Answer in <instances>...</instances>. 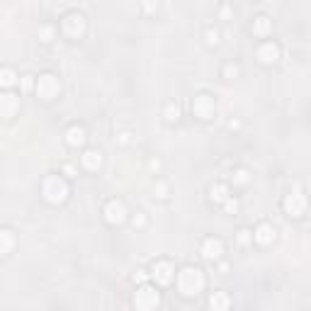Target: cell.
<instances>
[{
    "instance_id": "27",
    "label": "cell",
    "mask_w": 311,
    "mask_h": 311,
    "mask_svg": "<svg viewBox=\"0 0 311 311\" xmlns=\"http://www.w3.org/2000/svg\"><path fill=\"white\" fill-rule=\"evenodd\" d=\"M224 209H226V212H229V214H236V212H238V200H226V202H224Z\"/></svg>"
},
{
    "instance_id": "33",
    "label": "cell",
    "mask_w": 311,
    "mask_h": 311,
    "mask_svg": "<svg viewBox=\"0 0 311 311\" xmlns=\"http://www.w3.org/2000/svg\"><path fill=\"white\" fill-rule=\"evenodd\" d=\"M134 280H136V282H144V280H146V272H136Z\"/></svg>"
},
{
    "instance_id": "3",
    "label": "cell",
    "mask_w": 311,
    "mask_h": 311,
    "mask_svg": "<svg viewBox=\"0 0 311 311\" xmlns=\"http://www.w3.org/2000/svg\"><path fill=\"white\" fill-rule=\"evenodd\" d=\"M134 304L139 311H153L161 304V294H158L151 284H141L134 294Z\"/></svg>"
},
{
    "instance_id": "23",
    "label": "cell",
    "mask_w": 311,
    "mask_h": 311,
    "mask_svg": "<svg viewBox=\"0 0 311 311\" xmlns=\"http://www.w3.org/2000/svg\"><path fill=\"white\" fill-rule=\"evenodd\" d=\"M204 41H207V44H212V46H217V44H219V29H214V27L204 29Z\"/></svg>"
},
{
    "instance_id": "28",
    "label": "cell",
    "mask_w": 311,
    "mask_h": 311,
    "mask_svg": "<svg viewBox=\"0 0 311 311\" xmlns=\"http://www.w3.org/2000/svg\"><path fill=\"white\" fill-rule=\"evenodd\" d=\"M32 85H34V76H32V73H25V76H22V88H25V90H32Z\"/></svg>"
},
{
    "instance_id": "22",
    "label": "cell",
    "mask_w": 311,
    "mask_h": 311,
    "mask_svg": "<svg viewBox=\"0 0 311 311\" xmlns=\"http://www.w3.org/2000/svg\"><path fill=\"white\" fill-rule=\"evenodd\" d=\"M163 114H165V119H168V122H175L177 117H180V107H177L175 102H168V105H165V109H163Z\"/></svg>"
},
{
    "instance_id": "16",
    "label": "cell",
    "mask_w": 311,
    "mask_h": 311,
    "mask_svg": "<svg viewBox=\"0 0 311 311\" xmlns=\"http://www.w3.org/2000/svg\"><path fill=\"white\" fill-rule=\"evenodd\" d=\"M231 299L226 292H212L209 294V309L212 311H229Z\"/></svg>"
},
{
    "instance_id": "17",
    "label": "cell",
    "mask_w": 311,
    "mask_h": 311,
    "mask_svg": "<svg viewBox=\"0 0 311 311\" xmlns=\"http://www.w3.org/2000/svg\"><path fill=\"white\" fill-rule=\"evenodd\" d=\"M270 27H272V22H270L268 15H258V17H253V32H256V34L265 37V34L270 32Z\"/></svg>"
},
{
    "instance_id": "34",
    "label": "cell",
    "mask_w": 311,
    "mask_h": 311,
    "mask_svg": "<svg viewBox=\"0 0 311 311\" xmlns=\"http://www.w3.org/2000/svg\"><path fill=\"white\" fill-rule=\"evenodd\" d=\"M151 170H161V161H151Z\"/></svg>"
},
{
    "instance_id": "8",
    "label": "cell",
    "mask_w": 311,
    "mask_h": 311,
    "mask_svg": "<svg viewBox=\"0 0 311 311\" xmlns=\"http://www.w3.org/2000/svg\"><path fill=\"white\" fill-rule=\"evenodd\" d=\"M304 209H306V197H304L299 190L289 192V195L284 197V212H287L289 217H301Z\"/></svg>"
},
{
    "instance_id": "32",
    "label": "cell",
    "mask_w": 311,
    "mask_h": 311,
    "mask_svg": "<svg viewBox=\"0 0 311 311\" xmlns=\"http://www.w3.org/2000/svg\"><path fill=\"white\" fill-rule=\"evenodd\" d=\"M144 10H158V3H144Z\"/></svg>"
},
{
    "instance_id": "25",
    "label": "cell",
    "mask_w": 311,
    "mask_h": 311,
    "mask_svg": "<svg viewBox=\"0 0 311 311\" xmlns=\"http://www.w3.org/2000/svg\"><path fill=\"white\" fill-rule=\"evenodd\" d=\"M251 238H253V233H251L248 229H241L238 231V236H236V241H238L241 245H248L251 243Z\"/></svg>"
},
{
    "instance_id": "18",
    "label": "cell",
    "mask_w": 311,
    "mask_h": 311,
    "mask_svg": "<svg viewBox=\"0 0 311 311\" xmlns=\"http://www.w3.org/2000/svg\"><path fill=\"white\" fill-rule=\"evenodd\" d=\"M13 243H15L13 231H10V229L0 231V253H3V256H8V253L13 251Z\"/></svg>"
},
{
    "instance_id": "6",
    "label": "cell",
    "mask_w": 311,
    "mask_h": 311,
    "mask_svg": "<svg viewBox=\"0 0 311 311\" xmlns=\"http://www.w3.org/2000/svg\"><path fill=\"white\" fill-rule=\"evenodd\" d=\"M85 27H88V22H85V15L78 13V10H73V13H68L64 17V32H66L68 37H73V39H78L85 34Z\"/></svg>"
},
{
    "instance_id": "10",
    "label": "cell",
    "mask_w": 311,
    "mask_h": 311,
    "mask_svg": "<svg viewBox=\"0 0 311 311\" xmlns=\"http://www.w3.org/2000/svg\"><path fill=\"white\" fill-rule=\"evenodd\" d=\"M17 109H20V97H17V95L15 93L0 95V117H3V119H13Z\"/></svg>"
},
{
    "instance_id": "4",
    "label": "cell",
    "mask_w": 311,
    "mask_h": 311,
    "mask_svg": "<svg viewBox=\"0 0 311 311\" xmlns=\"http://www.w3.org/2000/svg\"><path fill=\"white\" fill-rule=\"evenodd\" d=\"M214 112H217V102H214V97L207 93H200L195 100H192V114L197 117V119H212L214 117Z\"/></svg>"
},
{
    "instance_id": "29",
    "label": "cell",
    "mask_w": 311,
    "mask_h": 311,
    "mask_svg": "<svg viewBox=\"0 0 311 311\" xmlns=\"http://www.w3.org/2000/svg\"><path fill=\"white\" fill-rule=\"evenodd\" d=\"M132 221H134V226H139V229H141V226L146 224V214H144V212H136Z\"/></svg>"
},
{
    "instance_id": "19",
    "label": "cell",
    "mask_w": 311,
    "mask_h": 311,
    "mask_svg": "<svg viewBox=\"0 0 311 311\" xmlns=\"http://www.w3.org/2000/svg\"><path fill=\"white\" fill-rule=\"evenodd\" d=\"M209 197H212V202L224 204L226 200H229V188H226V185H212V190H209Z\"/></svg>"
},
{
    "instance_id": "26",
    "label": "cell",
    "mask_w": 311,
    "mask_h": 311,
    "mask_svg": "<svg viewBox=\"0 0 311 311\" xmlns=\"http://www.w3.org/2000/svg\"><path fill=\"white\" fill-rule=\"evenodd\" d=\"M236 76H238V66H236V64H226V66H224V78L233 81Z\"/></svg>"
},
{
    "instance_id": "12",
    "label": "cell",
    "mask_w": 311,
    "mask_h": 311,
    "mask_svg": "<svg viewBox=\"0 0 311 311\" xmlns=\"http://www.w3.org/2000/svg\"><path fill=\"white\" fill-rule=\"evenodd\" d=\"M221 253H224V243H221L219 238H207L202 243V256L207 258V260H219Z\"/></svg>"
},
{
    "instance_id": "30",
    "label": "cell",
    "mask_w": 311,
    "mask_h": 311,
    "mask_svg": "<svg viewBox=\"0 0 311 311\" xmlns=\"http://www.w3.org/2000/svg\"><path fill=\"white\" fill-rule=\"evenodd\" d=\"M168 195V185L165 182H156V197H165Z\"/></svg>"
},
{
    "instance_id": "24",
    "label": "cell",
    "mask_w": 311,
    "mask_h": 311,
    "mask_svg": "<svg viewBox=\"0 0 311 311\" xmlns=\"http://www.w3.org/2000/svg\"><path fill=\"white\" fill-rule=\"evenodd\" d=\"M54 27H51V25H44V27H39V39L41 41H51L54 39Z\"/></svg>"
},
{
    "instance_id": "2",
    "label": "cell",
    "mask_w": 311,
    "mask_h": 311,
    "mask_svg": "<svg viewBox=\"0 0 311 311\" xmlns=\"http://www.w3.org/2000/svg\"><path fill=\"white\" fill-rule=\"evenodd\" d=\"M41 195H44V200L49 204H61L68 197L66 180L58 175H49L44 180V185H41Z\"/></svg>"
},
{
    "instance_id": "7",
    "label": "cell",
    "mask_w": 311,
    "mask_h": 311,
    "mask_svg": "<svg viewBox=\"0 0 311 311\" xmlns=\"http://www.w3.org/2000/svg\"><path fill=\"white\" fill-rule=\"evenodd\" d=\"M151 275L158 284H170L173 277H175V268H173L170 260H156L153 268H151Z\"/></svg>"
},
{
    "instance_id": "21",
    "label": "cell",
    "mask_w": 311,
    "mask_h": 311,
    "mask_svg": "<svg viewBox=\"0 0 311 311\" xmlns=\"http://www.w3.org/2000/svg\"><path fill=\"white\" fill-rule=\"evenodd\" d=\"M15 78H17V76H15V71L13 68H3V71H0V83H3V85H5V88H10V85H13L15 83Z\"/></svg>"
},
{
    "instance_id": "5",
    "label": "cell",
    "mask_w": 311,
    "mask_h": 311,
    "mask_svg": "<svg viewBox=\"0 0 311 311\" xmlns=\"http://www.w3.org/2000/svg\"><path fill=\"white\" fill-rule=\"evenodd\" d=\"M58 93H61V83L54 73H41L37 78V95L41 100H54Z\"/></svg>"
},
{
    "instance_id": "1",
    "label": "cell",
    "mask_w": 311,
    "mask_h": 311,
    "mask_svg": "<svg viewBox=\"0 0 311 311\" xmlns=\"http://www.w3.org/2000/svg\"><path fill=\"white\" fill-rule=\"evenodd\" d=\"M177 289L185 294V297H195L204 289V272L195 265H188L177 272Z\"/></svg>"
},
{
    "instance_id": "11",
    "label": "cell",
    "mask_w": 311,
    "mask_h": 311,
    "mask_svg": "<svg viewBox=\"0 0 311 311\" xmlns=\"http://www.w3.org/2000/svg\"><path fill=\"white\" fill-rule=\"evenodd\" d=\"M258 58H260L263 64H275V61L280 58V46H277L275 41L260 44V46H258Z\"/></svg>"
},
{
    "instance_id": "20",
    "label": "cell",
    "mask_w": 311,
    "mask_h": 311,
    "mask_svg": "<svg viewBox=\"0 0 311 311\" xmlns=\"http://www.w3.org/2000/svg\"><path fill=\"white\" fill-rule=\"evenodd\" d=\"M231 180H233V185H248V180H251V173H248V170H243V168H238V170H233Z\"/></svg>"
},
{
    "instance_id": "31",
    "label": "cell",
    "mask_w": 311,
    "mask_h": 311,
    "mask_svg": "<svg viewBox=\"0 0 311 311\" xmlns=\"http://www.w3.org/2000/svg\"><path fill=\"white\" fill-rule=\"evenodd\" d=\"M129 141H132V134H129V132H122V134H119V144H129Z\"/></svg>"
},
{
    "instance_id": "15",
    "label": "cell",
    "mask_w": 311,
    "mask_h": 311,
    "mask_svg": "<svg viewBox=\"0 0 311 311\" xmlns=\"http://www.w3.org/2000/svg\"><path fill=\"white\" fill-rule=\"evenodd\" d=\"M85 139H88V134H85V129H83V127H78V124L68 127V132H66V144H68V146L78 149V146H83V144H85Z\"/></svg>"
},
{
    "instance_id": "13",
    "label": "cell",
    "mask_w": 311,
    "mask_h": 311,
    "mask_svg": "<svg viewBox=\"0 0 311 311\" xmlns=\"http://www.w3.org/2000/svg\"><path fill=\"white\" fill-rule=\"evenodd\" d=\"M275 236H277V231L272 224H260L256 231H253V238H256L260 245H270L275 241Z\"/></svg>"
},
{
    "instance_id": "9",
    "label": "cell",
    "mask_w": 311,
    "mask_h": 311,
    "mask_svg": "<svg viewBox=\"0 0 311 311\" xmlns=\"http://www.w3.org/2000/svg\"><path fill=\"white\" fill-rule=\"evenodd\" d=\"M105 219L109 224H114V226L127 219V207H124L122 200H109L107 207H105Z\"/></svg>"
},
{
    "instance_id": "14",
    "label": "cell",
    "mask_w": 311,
    "mask_h": 311,
    "mask_svg": "<svg viewBox=\"0 0 311 311\" xmlns=\"http://www.w3.org/2000/svg\"><path fill=\"white\" fill-rule=\"evenodd\" d=\"M81 163H83V168H88V170H100V165H102V151L88 149L81 156Z\"/></svg>"
}]
</instances>
